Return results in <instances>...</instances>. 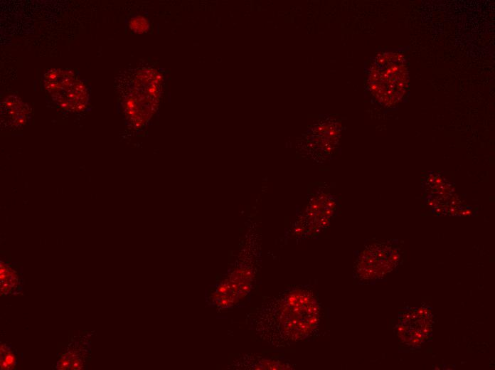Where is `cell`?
Returning <instances> with one entry per match:
<instances>
[{
  "label": "cell",
  "mask_w": 495,
  "mask_h": 370,
  "mask_svg": "<svg viewBox=\"0 0 495 370\" xmlns=\"http://www.w3.org/2000/svg\"><path fill=\"white\" fill-rule=\"evenodd\" d=\"M43 84L53 101L65 110L80 112L88 104V88L72 70H49L44 74Z\"/></svg>",
  "instance_id": "obj_3"
},
{
  "label": "cell",
  "mask_w": 495,
  "mask_h": 370,
  "mask_svg": "<svg viewBox=\"0 0 495 370\" xmlns=\"http://www.w3.org/2000/svg\"><path fill=\"white\" fill-rule=\"evenodd\" d=\"M400 258L398 248L390 242L368 244L354 263V279L362 284L375 282L392 271Z\"/></svg>",
  "instance_id": "obj_4"
},
{
  "label": "cell",
  "mask_w": 495,
  "mask_h": 370,
  "mask_svg": "<svg viewBox=\"0 0 495 370\" xmlns=\"http://www.w3.org/2000/svg\"><path fill=\"white\" fill-rule=\"evenodd\" d=\"M29 111L27 105L14 95L8 96L1 104L3 121L9 126H19L26 122Z\"/></svg>",
  "instance_id": "obj_6"
},
{
  "label": "cell",
  "mask_w": 495,
  "mask_h": 370,
  "mask_svg": "<svg viewBox=\"0 0 495 370\" xmlns=\"http://www.w3.org/2000/svg\"><path fill=\"white\" fill-rule=\"evenodd\" d=\"M368 83L381 104L391 106L400 102L408 84L405 56L397 51L384 52L378 56L371 66Z\"/></svg>",
  "instance_id": "obj_2"
},
{
  "label": "cell",
  "mask_w": 495,
  "mask_h": 370,
  "mask_svg": "<svg viewBox=\"0 0 495 370\" xmlns=\"http://www.w3.org/2000/svg\"><path fill=\"white\" fill-rule=\"evenodd\" d=\"M16 363L14 354L6 344L1 346V369H12Z\"/></svg>",
  "instance_id": "obj_9"
},
{
  "label": "cell",
  "mask_w": 495,
  "mask_h": 370,
  "mask_svg": "<svg viewBox=\"0 0 495 370\" xmlns=\"http://www.w3.org/2000/svg\"><path fill=\"white\" fill-rule=\"evenodd\" d=\"M336 209V203L333 199H330L326 204L322 202L319 207L312 203L296 223L294 231L297 235L306 236L320 233L329 226Z\"/></svg>",
  "instance_id": "obj_5"
},
{
  "label": "cell",
  "mask_w": 495,
  "mask_h": 370,
  "mask_svg": "<svg viewBox=\"0 0 495 370\" xmlns=\"http://www.w3.org/2000/svg\"><path fill=\"white\" fill-rule=\"evenodd\" d=\"M322 310L314 288L289 287L265 301L250 316L256 334L275 347L311 339L320 328Z\"/></svg>",
  "instance_id": "obj_1"
},
{
  "label": "cell",
  "mask_w": 495,
  "mask_h": 370,
  "mask_svg": "<svg viewBox=\"0 0 495 370\" xmlns=\"http://www.w3.org/2000/svg\"><path fill=\"white\" fill-rule=\"evenodd\" d=\"M129 27L134 32L141 33L148 30L149 24L144 18L137 16L131 19Z\"/></svg>",
  "instance_id": "obj_10"
},
{
  "label": "cell",
  "mask_w": 495,
  "mask_h": 370,
  "mask_svg": "<svg viewBox=\"0 0 495 370\" xmlns=\"http://www.w3.org/2000/svg\"><path fill=\"white\" fill-rule=\"evenodd\" d=\"M238 362L240 364L250 363L243 366V369H293L294 366L285 361L279 359H265L262 357H252V359H247L243 357Z\"/></svg>",
  "instance_id": "obj_7"
},
{
  "label": "cell",
  "mask_w": 495,
  "mask_h": 370,
  "mask_svg": "<svg viewBox=\"0 0 495 370\" xmlns=\"http://www.w3.org/2000/svg\"><path fill=\"white\" fill-rule=\"evenodd\" d=\"M18 278L15 272L1 262V292L6 294L16 288Z\"/></svg>",
  "instance_id": "obj_8"
}]
</instances>
